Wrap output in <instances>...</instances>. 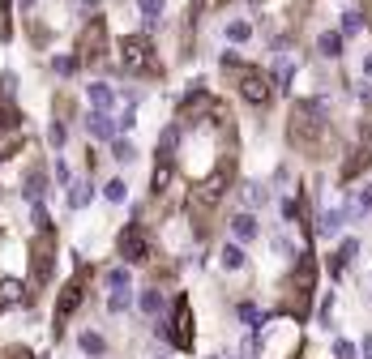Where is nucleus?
<instances>
[{"mask_svg": "<svg viewBox=\"0 0 372 359\" xmlns=\"http://www.w3.org/2000/svg\"><path fill=\"white\" fill-rule=\"evenodd\" d=\"M287 141H291V150H300L312 163H326L338 154V133L326 120L321 103H295L287 116Z\"/></svg>", "mask_w": 372, "mask_h": 359, "instance_id": "1", "label": "nucleus"}, {"mask_svg": "<svg viewBox=\"0 0 372 359\" xmlns=\"http://www.w3.org/2000/svg\"><path fill=\"white\" fill-rule=\"evenodd\" d=\"M312 291H316V256H300L278 282V313L291 321H304L312 313Z\"/></svg>", "mask_w": 372, "mask_h": 359, "instance_id": "2", "label": "nucleus"}, {"mask_svg": "<svg viewBox=\"0 0 372 359\" xmlns=\"http://www.w3.org/2000/svg\"><path fill=\"white\" fill-rule=\"evenodd\" d=\"M34 244H30V274H26V291H43L51 282V270H56V231H51V218L43 210H34Z\"/></svg>", "mask_w": 372, "mask_h": 359, "instance_id": "3", "label": "nucleus"}, {"mask_svg": "<svg viewBox=\"0 0 372 359\" xmlns=\"http://www.w3.org/2000/svg\"><path fill=\"white\" fill-rule=\"evenodd\" d=\"M223 69L236 77V90H240V98L244 103H252V107H270V98H274V77L270 73H261L257 65H240L236 56H227L223 60Z\"/></svg>", "mask_w": 372, "mask_h": 359, "instance_id": "4", "label": "nucleus"}, {"mask_svg": "<svg viewBox=\"0 0 372 359\" xmlns=\"http://www.w3.org/2000/svg\"><path fill=\"white\" fill-rule=\"evenodd\" d=\"M300 321H291V317H283V321H261L257 325V346H261V355L265 359H291L295 351H300V329H295Z\"/></svg>", "mask_w": 372, "mask_h": 359, "instance_id": "5", "label": "nucleus"}, {"mask_svg": "<svg viewBox=\"0 0 372 359\" xmlns=\"http://www.w3.org/2000/svg\"><path fill=\"white\" fill-rule=\"evenodd\" d=\"M120 69L137 73V77H163V60H158V47L146 34H124L120 39Z\"/></svg>", "mask_w": 372, "mask_h": 359, "instance_id": "6", "label": "nucleus"}, {"mask_svg": "<svg viewBox=\"0 0 372 359\" xmlns=\"http://www.w3.org/2000/svg\"><path fill=\"white\" fill-rule=\"evenodd\" d=\"M372 167V124H359V133H355V145H351V159H342V184H351V180H359L364 171Z\"/></svg>", "mask_w": 372, "mask_h": 359, "instance_id": "7", "label": "nucleus"}, {"mask_svg": "<svg viewBox=\"0 0 372 359\" xmlns=\"http://www.w3.org/2000/svg\"><path fill=\"white\" fill-rule=\"evenodd\" d=\"M103 51H108V22L103 18H90L77 34V65H94Z\"/></svg>", "mask_w": 372, "mask_h": 359, "instance_id": "8", "label": "nucleus"}, {"mask_svg": "<svg viewBox=\"0 0 372 359\" xmlns=\"http://www.w3.org/2000/svg\"><path fill=\"white\" fill-rule=\"evenodd\" d=\"M231 176H236V159L227 154V159H223L214 171H210V176L193 188V197H197V201H205V205H219V201H223V192H227V184H231Z\"/></svg>", "mask_w": 372, "mask_h": 359, "instance_id": "9", "label": "nucleus"}, {"mask_svg": "<svg viewBox=\"0 0 372 359\" xmlns=\"http://www.w3.org/2000/svg\"><path fill=\"white\" fill-rule=\"evenodd\" d=\"M116 248H120V256H124L129 266H146V261H150V252H154V248H150V235H146L141 218H137V223H129V227L120 231Z\"/></svg>", "mask_w": 372, "mask_h": 359, "instance_id": "10", "label": "nucleus"}, {"mask_svg": "<svg viewBox=\"0 0 372 359\" xmlns=\"http://www.w3.org/2000/svg\"><path fill=\"white\" fill-rule=\"evenodd\" d=\"M82 299H86V274H82V278H69V282L60 287V299H56V325H51V329H56V338L69 329V317L82 308Z\"/></svg>", "mask_w": 372, "mask_h": 359, "instance_id": "11", "label": "nucleus"}, {"mask_svg": "<svg viewBox=\"0 0 372 359\" xmlns=\"http://www.w3.org/2000/svg\"><path fill=\"white\" fill-rule=\"evenodd\" d=\"M163 334L176 342V351H193V303H188V295H180V299H176L172 329H163Z\"/></svg>", "mask_w": 372, "mask_h": 359, "instance_id": "12", "label": "nucleus"}, {"mask_svg": "<svg viewBox=\"0 0 372 359\" xmlns=\"http://www.w3.org/2000/svg\"><path fill=\"white\" fill-rule=\"evenodd\" d=\"M214 107H219V98L210 94V90H193V94L180 103V107H176V120L197 124V116H205V120H210V112H214Z\"/></svg>", "mask_w": 372, "mask_h": 359, "instance_id": "13", "label": "nucleus"}, {"mask_svg": "<svg viewBox=\"0 0 372 359\" xmlns=\"http://www.w3.org/2000/svg\"><path fill=\"white\" fill-rule=\"evenodd\" d=\"M18 129H22V112L0 98V133H18Z\"/></svg>", "mask_w": 372, "mask_h": 359, "instance_id": "14", "label": "nucleus"}, {"mask_svg": "<svg viewBox=\"0 0 372 359\" xmlns=\"http://www.w3.org/2000/svg\"><path fill=\"white\" fill-rule=\"evenodd\" d=\"M231 231H236V240H252L257 235V218L252 214H236L231 218Z\"/></svg>", "mask_w": 372, "mask_h": 359, "instance_id": "15", "label": "nucleus"}, {"mask_svg": "<svg viewBox=\"0 0 372 359\" xmlns=\"http://www.w3.org/2000/svg\"><path fill=\"white\" fill-rule=\"evenodd\" d=\"M167 184H172V163H163V159H158V167H154V197H163L167 192Z\"/></svg>", "mask_w": 372, "mask_h": 359, "instance_id": "16", "label": "nucleus"}, {"mask_svg": "<svg viewBox=\"0 0 372 359\" xmlns=\"http://www.w3.org/2000/svg\"><path fill=\"white\" fill-rule=\"evenodd\" d=\"M77 342H82V351H86V355H108V342H103V334H94V329H86Z\"/></svg>", "mask_w": 372, "mask_h": 359, "instance_id": "17", "label": "nucleus"}, {"mask_svg": "<svg viewBox=\"0 0 372 359\" xmlns=\"http://www.w3.org/2000/svg\"><path fill=\"white\" fill-rule=\"evenodd\" d=\"M90 133H94V137H112V133H116L112 116H108V112H94V116H90Z\"/></svg>", "mask_w": 372, "mask_h": 359, "instance_id": "18", "label": "nucleus"}, {"mask_svg": "<svg viewBox=\"0 0 372 359\" xmlns=\"http://www.w3.org/2000/svg\"><path fill=\"white\" fill-rule=\"evenodd\" d=\"M90 98H94L98 112H108L112 103H116V90H112V86H90Z\"/></svg>", "mask_w": 372, "mask_h": 359, "instance_id": "19", "label": "nucleus"}, {"mask_svg": "<svg viewBox=\"0 0 372 359\" xmlns=\"http://www.w3.org/2000/svg\"><path fill=\"white\" fill-rule=\"evenodd\" d=\"M43 192H47V176H43V167H39V171L26 176V197H43Z\"/></svg>", "mask_w": 372, "mask_h": 359, "instance_id": "20", "label": "nucleus"}, {"mask_svg": "<svg viewBox=\"0 0 372 359\" xmlns=\"http://www.w3.org/2000/svg\"><path fill=\"white\" fill-rule=\"evenodd\" d=\"M223 266H227V270H240V266H244V248H240V244H227V248H223Z\"/></svg>", "mask_w": 372, "mask_h": 359, "instance_id": "21", "label": "nucleus"}, {"mask_svg": "<svg viewBox=\"0 0 372 359\" xmlns=\"http://www.w3.org/2000/svg\"><path fill=\"white\" fill-rule=\"evenodd\" d=\"M108 287H112V291H129V270L112 266V270H108Z\"/></svg>", "mask_w": 372, "mask_h": 359, "instance_id": "22", "label": "nucleus"}, {"mask_svg": "<svg viewBox=\"0 0 372 359\" xmlns=\"http://www.w3.org/2000/svg\"><path fill=\"white\" fill-rule=\"evenodd\" d=\"M137 5H141V18H146V22H158V18H163V0H137Z\"/></svg>", "mask_w": 372, "mask_h": 359, "instance_id": "23", "label": "nucleus"}, {"mask_svg": "<svg viewBox=\"0 0 372 359\" xmlns=\"http://www.w3.org/2000/svg\"><path fill=\"white\" fill-rule=\"evenodd\" d=\"M158 308H163V295H158V291H141V313H158Z\"/></svg>", "mask_w": 372, "mask_h": 359, "instance_id": "24", "label": "nucleus"}, {"mask_svg": "<svg viewBox=\"0 0 372 359\" xmlns=\"http://www.w3.org/2000/svg\"><path fill=\"white\" fill-rule=\"evenodd\" d=\"M321 56H338V47H342V34H321Z\"/></svg>", "mask_w": 372, "mask_h": 359, "instance_id": "25", "label": "nucleus"}, {"mask_svg": "<svg viewBox=\"0 0 372 359\" xmlns=\"http://www.w3.org/2000/svg\"><path fill=\"white\" fill-rule=\"evenodd\" d=\"M86 201H90V188H86V184H73V188H69V205H73V210H82Z\"/></svg>", "mask_w": 372, "mask_h": 359, "instance_id": "26", "label": "nucleus"}, {"mask_svg": "<svg viewBox=\"0 0 372 359\" xmlns=\"http://www.w3.org/2000/svg\"><path fill=\"white\" fill-rule=\"evenodd\" d=\"M240 321H244V325H252V329L261 325V313H257V303H240Z\"/></svg>", "mask_w": 372, "mask_h": 359, "instance_id": "27", "label": "nucleus"}, {"mask_svg": "<svg viewBox=\"0 0 372 359\" xmlns=\"http://www.w3.org/2000/svg\"><path fill=\"white\" fill-rule=\"evenodd\" d=\"M359 26H364V18L359 13H342V34L351 39V34H359Z\"/></svg>", "mask_w": 372, "mask_h": 359, "instance_id": "28", "label": "nucleus"}, {"mask_svg": "<svg viewBox=\"0 0 372 359\" xmlns=\"http://www.w3.org/2000/svg\"><path fill=\"white\" fill-rule=\"evenodd\" d=\"M0 359H34L26 346H0Z\"/></svg>", "mask_w": 372, "mask_h": 359, "instance_id": "29", "label": "nucleus"}, {"mask_svg": "<svg viewBox=\"0 0 372 359\" xmlns=\"http://www.w3.org/2000/svg\"><path fill=\"white\" fill-rule=\"evenodd\" d=\"M227 39H231V43H244V39H248V26H244V22H231V26H227Z\"/></svg>", "mask_w": 372, "mask_h": 359, "instance_id": "30", "label": "nucleus"}, {"mask_svg": "<svg viewBox=\"0 0 372 359\" xmlns=\"http://www.w3.org/2000/svg\"><path fill=\"white\" fill-rule=\"evenodd\" d=\"M334 359H355V346H351L347 338H338V342H334Z\"/></svg>", "mask_w": 372, "mask_h": 359, "instance_id": "31", "label": "nucleus"}, {"mask_svg": "<svg viewBox=\"0 0 372 359\" xmlns=\"http://www.w3.org/2000/svg\"><path fill=\"white\" fill-rule=\"evenodd\" d=\"M108 308H112V313H124V308H129V291H116V295L108 299Z\"/></svg>", "mask_w": 372, "mask_h": 359, "instance_id": "32", "label": "nucleus"}, {"mask_svg": "<svg viewBox=\"0 0 372 359\" xmlns=\"http://www.w3.org/2000/svg\"><path fill=\"white\" fill-rule=\"evenodd\" d=\"M112 154L124 163V159H133V145H129V141H116V145H112Z\"/></svg>", "mask_w": 372, "mask_h": 359, "instance_id": "33", "label": "nucleus"}, {"mask_svg": "<svg viewBox=\"0 0 372 359\" xmlns=\"http://www.w3.org/2000/svg\"><path fill=\"white\" fill-rule=\"evenodd\" d=\"M73 69H77V56H60L56 60V73H73Z\"/></svg>", "mask_w": 372, "mask_h": 359, "instance_id": "34", "label": "nucleus"}, {"mask_svg": "<svg viewBox=\"0 0 372 359\" xmlns=\"http://www.w3.org/2000/svg\"><path fill=\"white\" fill-rule=\"evenodd\" d=\"M108 201H124V184H120V180L108 184Z\"/></svg>", "mask_w": 372, "mask_h": 359, "instance_id": "35", "label": "nucleus"}, {"mask_svg": "<svg viewBox=\"0 0 372 359\" xmlns=\"http://www.w3.org/2000/svg\"><path fill=\"white\" fill-rule=\"evenodd\" d=\"M355 252H359V244H355V240H347V244L338 248V256H342V261H351V256H355Z\"/></svg>", "mask_w": 372, "mask_h": 359, "instance_id": "36", "label": "nucleus"}, {"mask_svg": "<svg viewBox=\"0 0 372 359\" xmlns=\"http://www.w3.org/2000/svg\"><path fill=\"white\" fill-rule=\"evenodd\" d=\"M359 351H364V359H372V338H364V346H359Z\"/></svg>", "mask_w": 372, "mask_h": 359, "instance_id": "37", "label": "nucleus"}, {"mask_svg": "<svg viewBox=\"0 0 372 359\" xmlns=\"http://www.w3.org/2000/svg\"><path fill=\"white\" fill-rule=\"evenodd\" d=\"M22 5H34V0H22Z\"/></svg>", "mask_w": 372, "mask_h": 359, "instance_id": "38", "label": "nucleus"}, {"mask_svg": "<svg viewBox=\"0 0 372 359\" xmlns=\"http://www.w3.org/2000/svg\"><path fill=\"white\" fill-rule=\"evenodd\" d=\"M214 5H227V0H214Z\"/></svg>", "mask_w": 372, "mask_h": 359, "instance_id": "39", "label": "nucleus"}]
</instances>
